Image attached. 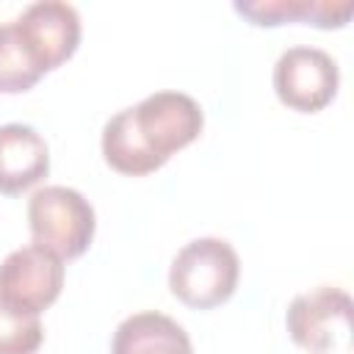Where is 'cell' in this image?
Here are the masks:
<instances>
[{
    "label": "cell",
    "mask_w": 354,
    "mask_h": 354,
    "mask_svg": "<svg viewBox=\"0 0 354 354\" xmlns=\"http://www.w3.org/2000/svg\"><path fill=\"white\" fill-rule=\"evenodd\" d=\"M238 277L241 260L232 243L224 238H196L174 254L169 288L183 304L194 310H210L235 293Z\"/></svg>",
    "instance_id": "obj_1"
},
{
    "label": "cell",
    "mask_w": 354,
    "mask_h": 354,
    "mask_svg": "<svg viewBox=\"0 0 354 354\" xmlns=\"http://www.w3.org/2000/svg\"><path fill=\"white\" fill-rule=\"evenodd\" d=\"M28 227L33 243L58 254L61 260L80 257L94 241L91 202L66 185H44L28 199Z\"/></svg>",
    "instance_id": "obj_2"
},
{
    "label": "cell",
    "mask_w": 354,
    "mask_h": 354,
    "mask_svg": "<svg viewBox=\"0 0 354 354\" xmlns=\"http://www.w3.org/2000/svg\"><path fill=\"white\" fill-rule=\"evenodd\" d=\"M337 86V61L321 47H288L274 64V91L282 105L299 113H318L326 108L335 100Z\"/></svg>",
    "instance_id": "obj_3"
},
{
    "label": "cell",
    "mask_w": 354,
    "mask_h": 354,
    "mask_svg": "<svg viewBox=\"0 0 354 354\" xmlns=\"http://www.w3.org/2000/svg\"><path fill=\"white\" fill-rule=\"evenodd\" d=\"M133 124L147 149L163 163L183 147H188L205 124L199 102L183 91H155L130 108Z\"/></svg>",
    "instance_id": "obj_4"
},
{
    "label": "cell",
    "mask_w": 354,
    "mask_h": 354,
    "mask_svg": "<svg viewBox=\"0 0 354 354\" xmlns=\"http://www.w3.org/2000/svg\"><path fill=\"white\" fill-rule=\"evenodd\" d=\"M64 288V263L58 254L39 243L14 249L0 263V301L39 315L47 310Z\"/></svg>",
    "instance_id": "obj_5"
},
{
    "label": "cell",
    "mask_w": 354,
    "mask_h": 354,
    "mask_svg": "<svg viewBox=\"0 0 354 354\" xmlns=\"http://www.w3.org/2000/svg\"><path fill=\"white\" fill-rule=\"evenodd\" d=\"M288 335L310 354H329L351 329V296L335 285L299 293L285 313Z\"/></svg>",
    "instance_id": "obj_6"
},
{
    "label": "cell",
    "mask_w": 354,
    "mask_h": 354,
    "mask_svg": "<svg viewBox=\"0 0 354 354\" xmlns=\"http://www.w3.org/2000/svg\"><path fill=\"white\" fill-rule=\"evenodd\" d=\"M14 25L41 72H50L72 58L83 33L77 8L64 0L30 3L28 8H22Z\"/></svg>",
    "instance_id": "obj_7"
},
{
    "label": "cell",
    "mask_w": 354,
    "mask_h": 354,
    "mask_svg": "<svg viewBox=\"0 0 354 354\" xmlns=\"http://www.w3.org/2000/svg\"><path fill=\"white\" fill-rule=\"evenodd\" d=\"M50 171V149L30 124H0V194H22Z\"/></svg>",
    "instance_id": "obj_8"
},
{
    "label": "cell",
    "mask_w": 354,
    "mask_h": 354,
    "mask_svg": "<svg viewBox=\"0 0 354 354\" xmlns=\"http://www.w3.org/2000/svg\"><path fill=\"white\" fill-rule=\"evenodd\" d=\"M235 14L260 28L307 22L321 30L343 28L354 14V0H235Z\"/></svg>",
    "instance_id": "obj_9"
},
{
    "label": "cell",
    "mask_w": 354,
    "mask_h": 354,
    "mask_svg": "<svg viewBox=\"0 0 354 354\" xmlns=\"http://www.w3.org/2000/svg\"><path fill=\"white\" fill-rule=\"evenodd\" d=\"M111 354H194L188 332L158 310L127 315L111 340Z\"/></svg>",
    "instance_id": "obj_10"
},
{
    "label": "cell",
    "mask_w": 354,
    "mask_h": 354,
    "mask_svg": "<svg viewBox=\"0 0 354 354\" xmlns=\"http://www.w3.org/2000/svg\"><path fill=\"white\" fill-rule=\"evenodd\" d=\"M102 155H105V163L111 169H116L119 174H127V177H141V174H149V171L163 166V160L155 158L147 149V144L141 141V136L133 124L130 108L113 113L105 122V127H102Z\"/></svg>",
    "instance_id": "obj_11"
},
{
    "label": "cell",
    "mask_w": 354,
    "mask_h": 354,
    "mask_svg": "<svg viewBox=\"0 0 354 354\" xmlns=\"http://www.w3.org/2000/svg\"><path fill=\"white\" fill-rule=\"evenodd\" d=\"M44 72L36 66L14 19L0 22V94H19L39 83Z\"/></svg>",
    "instance_id": "obj_12"
},
{
    "label": "cell",
    "mask_w": 354,
    "mask_h": 354,
    "mask_svg": "<svg viewBox=\"0 0 354 354\" xmlns=\"http://www.w3.org/2000/svg\"><path fill=\"white\" fill-rule=\"evenodd\" d=\"M44 340L39 315L0 301V354H36Z\"/></svg>",
    "instance_id": "obj_13"
}]
</instances>
